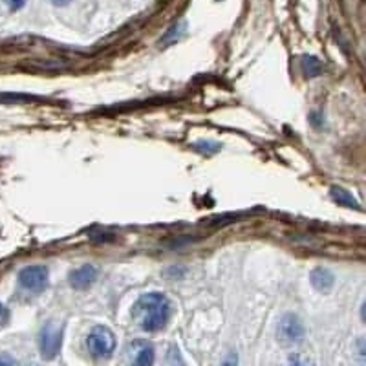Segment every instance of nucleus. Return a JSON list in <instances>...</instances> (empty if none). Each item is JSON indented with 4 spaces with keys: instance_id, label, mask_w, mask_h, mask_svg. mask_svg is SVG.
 <instances>
[{
    "instance_id": "nucleus-1",
    "label": "nucleus",
    "mask_w": 366,
    "mask_h": 366,
    "mask_svg": "<svg viewBox=\"0 0 366 366\" xmlns=\"http://www.w3.org/2000/svg\"><path fill=\"white\" fill-rule=\"evenodd\" d=\"M171 300L163 293L141 295L132 308V317L136 324L145 332H158L165 326L171 317Z\"/></svg>"
},
{
    "instance_id": "nucleus-2",
    "label": "nucleus",
    "mask_w": 366,
    "mask_h": 366,
    "mask_svg": "<svg viewBox=\"0 0 366 366\" xmlns=\"http://www.w3.org/2000/svg\"><path fill=\"white\" fill-rule=\"evenodd\" d=\"M86 344H88L90 354L94 357H108L116 348V337H114V333L108 328L95 326L88 333Z\"/></svg>"
},
{
    "instance_id": "nucleus-3",
    "label": "nucleus",
    "mask_w": 366,
    "mask_h": 366,
    "mask_svg": "<svg viewBox=\"0 0 366 366\" xmlns=\"http://www.w3.org/2000/svg\"><path fill=\"white\" fill-rule=\"evenodd\" d=\"M278 341L286 346L291 344H299L304 339V324L300 322L299 317L286 315L280 319L277 328Z\"/></svg>"
},
{
    "instance_id": "nucleus-4",
    "label": "nucleus",
    "mask_w": 366,
    "mask_h": 366,
    "mask_svg": "<svg viewBox=\"0 0 366 366\" xmlns=\"http://www.w3.org/2000/svg\"><path fill=\"white\" fill-rule=\"evenodd\" d=\"M19 284L26 291L32 293H40L48 286V269L45 266H29L21 271L19 275Z\"/></svg>"
},
{
    "instance_id": "nucleus-5",
    "label": "nucleus",
    "mask_w": 366,
    "mask_h": 366,
    "mask_svg": "<svg viewBox=\"0 0 366 366\" xmlns=\"http://www.w3.org/2000/svg\"><path fill=\"white\" fill-rule=\"evenodd\" d=\"M40 352L45 357H56L62 344V326H57L56 322H50L40 332Z\"/></svg>"
},
{
    "instance_id": "nucleus-6",
    "label": "nucleus",
    "mask_w": 366,
    "mask_h": 366,
    "mask_svg": "<svg viewBox=\"0 0 366 366\" xmlns=\"http://www.w3.org/2000/svg\"><path fill=\"white\" fill-rule=\"evenodd\" d=\"M95 278H97V269L94 266L77 267L70 273V286L73 289H86L95 282Z\"/></svg>"
},
{
    "instance_id": "nucleus-7",
    "label": "nucleus",
    "mask_w": 366,
    "mask_h": 366,
    "mask_svg": "<svg viewBox=\"0 0 366 366\" xmlns=\"http://www.w3.org/2000/svg\"><path fill=\"white\" fill-rule=\"evenodd\" d=\"M130 354H132V361L136 365L147 366L152 365L154 363V348H152V344L147 343V341H134L130 344Z\"/></svg>"
},
{
    "instance_id": "nucleus-8",
    "label": "nucleus",
    "mask_w": 366,
    "mask_h": 366,
    "mask_svg": "<svg viewBox=\"0 0 366 366\" xmlns=\"http://www.w3.org/2000/svg\"><path fill=\"white\" fill-rule=\"evenodd\" d=\"M311 284H313V288L322 291V293H326L330 291L333 286V275L324 267H317L311 271Z\"/></svg>"
},
{
    "instance_id": "nucleus-9",
    "label": "nucleus",
    "mask_w": 366,
    "mask_h": 366,
    "mask_svg": "<svg viewBox=\"0 0 366 366\" xmlns=\"http://www.w3.org/2000/svg\"><path fill=\"white\" fill-rule=\"evenodd\" d=\"M332 198L341 206L352 207V209H359V204L355 200L354 196L350 195L348 191L341 189V187H332Z\"/></svg>"
},
{
    "instance_id": "nucleus-10",
    "label": "nucleus",
    "mask_w": 366,
    "mask_h": 366,
    "mask_svg": "<svg viewBox=\"0 0 366 366\" xmlns=\"http://www.w3.org/2000/svg\"><path fill=\"white\" fill-rule=\"evenodd\" d=\"M302 66H304V72L308 73L310 77H317V75L321 73V64H319L315 57H304Z\"/></svg>"
},
{
    "instance_id": "nucleus-11",
    "label": "nucleus",
    "mask_w": 366,
    "mask_h": 366,
    "mask_svg": "<svg viewBox=\"0 0 366 366\" xmlns=\"http://www.w3.org/2000/svg\"><path fill=\"white\" fill-rule=\"evenodd\" d=\"M35 97L21 94H0V101L2 103H26V101H34Z\"/></svg>"
},
{
    "instance_id": "nucleus-12",
    "label": "nucleus",
    "mask_w": 366,
    "mask_h": 366,
    "mask_svg": "<svg viewBox=\"0 0 366 366\" xmlns=\"http://www.w3.org/2000/svg\"><path fill=\"white\" fill-rule=\"evenodd\" d=\"M183 26H185V24H176V26H172L171 29H169V34L165 35V37H163V39H161V42H169V40H172L174 39V37H180V35H182V32H180V29L183 28Z\"/></svg>"
},
{
    "instance_id": "nucleus-13",
    "label": "nucleus",
    "mask_w": 366,
    "mask_h": 366,
    "mask_svg": "<svg viewBox=\"0 0 366 366\" xmlns=\"http://www.w3.org/2000/svg\"><path fill=\"white\" fill-rule=\"evenodd\" d=\"M10 321V310H8L6 306L0 302V326H4Z\"/></svg>"
},
{
    "instance_id": "nucleus-14",
    "label": "nucleus",
    "mask_w": 366,
    "mask_h": 366,
    "mask_svg": "<svg viewBox=\"0 0 366 366\" xmlns=\"http://www.w3.org/2000/svg\"><path fill=\"white\" fill-rule=\"evenodd\" d=\"M4 2H6L10 10L17 12V10H21V8L24 6V2H26V0H4Z\"/></svg>"
},
{
    "instance_id": "nucleus-15",
    "label": "nucleus",
    "mask_w": 366,
    "mask_h": 366,
    "mask_svg": "<svg viewBox=\"0 0 366 366\" xmlns=\"http://www.w3.org/2000/svg\"><path fill=\"white\" fill-rule=\"evenodd\" d=\"M17 361L13 359H8V357H0V365H15Z\"/></svg>"
},
{
    "instance_id": "nucleus-16",
    "label": "nucleus",
    "mask_w": 366,
    "mask_h": 366,
    "mask_svg": "<svg viewBox=\"0 0 366 366\" xmlns=\"http://www.w3.org/2000/svg\"><path fill=\"white\" fill-rule=\"evenodd\" d=\"M51 2H53L56 6H66V4H70L72 0H51Z\"/></svg>"
}]
</instances>
